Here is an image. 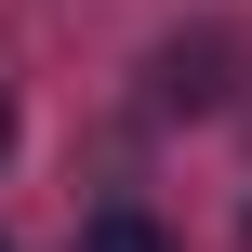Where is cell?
Instances as JSON below:
<instances>
[{"mask_svg": "<svg viewBox=\"0 0 252 252\" xmlns=\"http://www.w3.org/2000/svg\"><path fill=\"white\" fill-rule=\"evenodd\" d=\"M226 66H239L226 40H173L159 53V106H226Z\"/></svg>", "mask_w": 252, "mask_h": 252, "instance_id": "cell-1", "label": "cell"}, {"mask_svg": "<svg viewBox=\"0 0 252 252\" xmlns=\"http://www.w3.org/2000/svg\"><path fill=\"white\" fill-rule=\"evenodd\" d=\"M80 252H173V239H159L146 213H93V226H80Z\"/></svg>", "mask_w": 252, "mask_h": 252, "instance_id": "cell-2", "label": "cell"}, {"mask_svg": "<svg viewBox=\"0 0 252 252\" xmlns=\"http://www.w3.org/2000/svg\"><path fill=\"white\" fill-rule=\"evenodd\" d=\"M0 159H13V106H0Z\"/></svg>", "mask_w": 252, "mask_h": 252, "instance_id": "cell-3", "label": "cell"}, {"mask_svg": "<svg viewBox=\"0 0 252 252\" xmlns=\"http://www.w3.org/2000/svg\"><path fill=\"white\" fill-rule=\"evenodd\" d=\"M0 252H13V239H0Z\"/></svg>", "mask_w": 252, "mask_h": 252, "instance_id": "cell-4", "label": "cell"}]
</instances>
